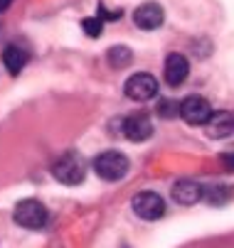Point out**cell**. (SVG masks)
<instances>
[{
    "label": "cell",
    "mask_w": 234,
    "mask_h": 248,
    "mask_svg": "<svg viewBox=\"0 0 234 248\" xmlns=\"http://www.w3.org/2000/svg\"><path fill=\"white\" fill-rule=\"evenodd\" d=\"M123 91H126V96H128V98L143 103V101H150V98H155V96H158V81H155V77H153V74L138 72V74H133V77L126 81Z\"/></svg>",
    "instance_id": "6"
},
{
    "label": "cell",
    "mask_w": 234,
    "mask_h": 248,
    "mask_svg": "<svg viewBox=\"0 0 234 248\" xmlns=\"http://www.w3.org/2000/svg\"><path fill=\"white\" fill-rule=\"evenodd\" d=\"M133 62V54H131V49L128 47H111L109 49V64L114 66V69H123V66H128Z\"/></svg>",
    "instance_id": "14"
},
{
    "label": "cell",
    "mask_w": 234,
    "mask_h": 248,
    "mask_svg": "<svg viewBox=\"0 0 234 248\" xmlns=\"http://www.w3.org/2000/svg\"><path fill=\"white\" fill-rule=\"evenodd\" d=\"M178 113L187 125H205L210 113H212V106L207 98L202 96H187L180 106H178Z\"/></svg>",
    "instance_id": "5"
},
{
    "label": "cell",
    "mask_w": 234,
    "mask_h": 248,
    "mask_svg": "<svg viewBox=\"0 0 234 248\" xmlns=\"http://www.w3.org/2000/svg\"><path fill=\"white\" fill-rule=\"evenodd\" d=\"M163 74H165V81H168V86H183L187 74H190V62L173 52L168 54V59H165V66H163Z\"/></svg>",
    "instance_id": "8"
},
{
    "label": "cell",
    "mask_w": 234,
    "mask_h": 248,
    "mask_svg": "<svg viewBox=\"0 0 234 248\" xmlns=\"http://www.w3.org/2000/svg\"><path fill=\"white\" fill-rule=\"evenodd\" d=\"M128 157L118 150H106L101 155H96L94 160V172L101 177V180L106 182H118L123 180V177L128 174Z\"/></svg>",
    "instance_id": "2"
},
{
    "label": "cell",
    "mask_w": 234,
    "mask_h": 248,
    "mask_svg": "<svg viewBox=\"0 0 234 248\" xmlns=\"http://www.w3.org/2000/svg\"><path fill=\"white\" fill-rule=\"evenodd\" d=\"M3 62H5V69L10 74H20L22 69L27 66V62H30V54L22 47H17V45H8L3 49Z\"/></svg>",
    "instance_id": "12"
},
{
    "label": "cell",
    "mask_w": 234,
    "mask_h": 248,
    "mask_svg": "<svg viewBox=\"0 0 234 248\" xmlns=\"http://www.w3.org/2000/svg\"><path fill=\"white\" fill-rule=\"evenodd\" d=\"M131 206H133V211H136V217L143 219V221H158L165 214V202L155 192H138L136 197H133Z\"/></svg>",
    "instance_id": "4"
},
{
    "label": "cell",
    "mask_w": 234,
    "mask_h": 248,
    "mask_svg": "<svg viewBox=\"0 0 234 248\" xmlns=\"http://www.w3.org/2000/svg\"><path fill=\"white\" fill-rule=\"evenodd\" d=\"M205 128H207V135L215 138V140L229 138L234 133V113H229V111H212L207 123H205Z\"/></svg>",
    "instance_id": "9"
},
{
    "label": "cell",
    "mask_w": 234,
    "mask_h": 248,
    "mask_svg": "<svg viewBox=\"0 0 234 248\" xmlns=\"http://www.w3.org/2000/svg\"><path fill=\"white\" fill-rule=\"evenodd\" d=\"M202 197L207 199V204H212V206H222V204H227V202H232V197H234V189L229 187V185H212V187H202Z\"/></svg>",
    "instance_id": "13"
},
{
    "label": "cell",
    "mask_w": 234,
    "mask_h": 248,
    "mask_svg": "<svg viewBox=\"0 0 234 248\" xmlns=\"http://www.w3.org/2000/svg\"><path fill=\"white\" fill-rule=\"evenodd\" d=\"M13 217H15V224H20L22 229H30V231H37V229H45L47 226V209L42 202L37 199H22L15 211H13Z\"/></svg>",
    "instance_id": "3"
},
{
    "label": "cell",
    "mask_w": 234,
    "mask_h": 248,
    "mask_svg": "<svg viewBox=\"0 0 234 248\" xmlns=\"http://www.w3.org/2000/svg\"><path fill=\"white\" fill-rule=\"evenodd\" d=\"M163 20H165V13L158 3H143L133 13V22L141 30H158L163 25Z\"/></svg>",
    "instance_id": "10"
},
{
    "label": "cell",
    "mask_w": 234,
    "mask_h": 248,
    "mask_svg": "<svg viewBox=\"0 0 234 248\" xmlns=\"http://www.w3.org/2000/svg\"><path fill=\"white\" fill-rule=\"evenodd\" d=\"M82 27H84V32L89 34V37H101V32H104V20L99 17V15H91V17H86V20H82Z\"/></svg>",
    "instance_id": "15"
},
{
    "label": "cell",
    "mask_w": 234,
    "mask_h": 248,
    "mask_svg": "<svg viewBox=\"0 0 234 248\" xmlns=\"http://www.w3.org/2000/svg\"><path fill=\"white\" fill-rule=\"evenodd\" d=\"M10 5H13V0H0V13H5Z\"/></svg>",
    "instance_id": "17"
},
{
    "label": "cell",
    "mask_w": 234,
    "mask_h": 248,
    "mask_svg": "<svg viewBox=\"0 0 234 248\" xmlns=\"http://www.w3.org/2000/svg\"><path fill=\"white\" fill-rule=\"evenodd\" d=\"M86 160L79 155V153H67L62 155L54 165H52V174H54V180L67 185V187H74V185H82L84 182V177H86Z\"/></svg>",
    "instance_id": "1"
},
{
    "label": "cell",
    "mask_w": 234,
    "mask_h": 248,
    "mask_svg": "<svg viewBox=\"0 0 234 248\" xmlns=\"http://www.w3.org/2000/svg\"><path fill=\"white\" fill-rule=\"evenodd\" d=\"M158 113H160L163 118L178 116V103H175V101H160V103H158Z\"/></svg>",
    "instance_id": "16"
},
{
    "label": "cell",
    "mask_w": 234,
    "mask_h": 248,
    "mask_svg": "<svg viewBox=\"0 0 234 248\" xmlns=\"http://www.w3.org/2000/svg\"><path fill=\"white\" fill-rule=\"evenodd\" d=\"M173 199L183 206H190L202 199V185H197L195 180H180L173 185Z\"/></svg>",
    "instance_id": "11"
},
{
    "label": "cell",
    "mask_w": 234,
    "mask_h": 248,
    "mask_svg": "<svg viewBox=\"0 0 234 248\" xmlns=\"http://www.w3.org/2000/svg\"><path fill=\"white\" fill-rule=\"evenodd\" d=\"M224 162H227L229 167H234V155H227V157H224Z\"/></svg>",
    "instance_id": "18"
},
{
    "label": "cell",
    "mask_w": 234,
    "mask_h": 248,
    "mask_svg": "<svg viewBox=\"0 0 234 248\" xmlns=\"http://www.w3.org/2000/svg\"><path fill=\"white\" fill-rule=\"evenodd\" d=\"M123 135L131 143H143L153 135V121L148 118V113H133L123 121Z\"/></svg>",
    "instance_id": "7"
}]
</instances>
